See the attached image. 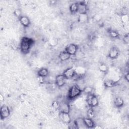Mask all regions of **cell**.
<instances>
[{
  "label": "cell",
  "instance_id": "obj_29",
  "mask_svg": "<svg viewBox=\"0 0 129 129\" xmlns=\"http://www.w3.org/2000/svg\"><path fill=\"white\" fill-rule=\"evenodd\" d=\"M14 14L15 16L17 17L18 18H20L22 15H21V11L19 9H16L14 11Z\"/></svg>",
  "mask_w": 129,
  "mask_h": 129
},
{
  "label": "cell",
  "instance_id": "obj_10",
  "mask_svg": "<svg viewBox=\"0 0 129 129\" xmlns=\"http://www.w3.org/2000/svg\"><path fill=\"white\" fill-rule=\"evenodd\" d=\"M88 10L87 4L85 2L82 1L78 3V12L79 14H87Z\"/></svg>",
  "mask_w": 129,
  "mask_h": 129
},
{
  "label": "cell",
  "instance_id": "obj_19",
  "mask_svg": "<svg viewBox=\"0 0 129 129\" xmlns=\"http://www.w3.org/2000/svg\"><path fill=\"white\" fill-rule=\"evenodd\" d=\"M37 76L45 78L49 75V71L46 68H42L37 71Z\"/></svg>",
  "mask_w": 129,
  "mask_h": 129
},
{
  "label": "cell",
  "instance_id": "obj_14",
  "mask_svg": "<svg viewBox=\"0 0 129 129\" xmlns=\"http://www.w3.org/2000/svg\"><path fill=\"white\" fill-rule=\"evenodd\" d=\"M19 22L20 24L24 27H28L30 26L31 24V22L30 19L26 16H22L19 19Z\"/></svg>",
  "mask_w": 129,
  "mask_h": 129
},
{
  "label": "cell",
  "instance_id": "obj_23",
  "mask_svg": "<svg viewBox=\"0 0 129 129\" xmlns=\"http://www.w3.org/2000/svg\"><path fill=\"white\" fill-rule=\"evenodd\" d=\"M87 117L91 118H93L95 117V111L94 110L93 107H90V108H89L87 111Z\"/></svg>",
  "mask_w": 129,
  "mask_h": 129
},
{
  "label": "cell",
  "instance_id": "obj_15",
  "mask_svg": "<svg viewBox=\"0 0 129 129\" xmlns=\"http://www.w3.org/2000/svg\"><path fill=\"white\" fill-rule=\"evenodd\" d=\"M124 104V99L120 96H116L113 100L114 105L117 108L121 107Z\"/></svg>",
  "mask_w": 129,
  "mask_h": 129
},
{
  "label": "cell",
  "instance_id": "obj_24",
  "mask_svg": "<svg viewBox=\"0 0 129 129\" xmlns=\"http://www.w3.org/2000/svg\"><path fill=\"white\" fill-rule=\"evenodd\" d=\"M93 87L90 86H86L82 91V92H84V93L87 95L90 94H93Z\"/></svg>",
  "mask_w": 129,
  "mask_h": 129
},
{
  "label": "cell",
  "instance_id": "obj_18",
  "mask_svg": "<svg viewBox=\"0 0 129 129\" xmlns=\"http://www.w3.org/2000/svg\"><path fill=\"white\" fill-rule=\"evenodd\" d=\"M116 82L110 79H106L103 82V85L106 88H112L116 85Z\"/></svg>",
  "mask_w": 129,
  "mask_h": 129
},
{
  "label": "cell",
  "instance_id": "obj_7",
  "mask_svg": "<svg viewBox=\"0 0 129 129\" xmlns=\"http://www.w3.org/2000/svg\"><path fill=\"white\" fill-rule=\"evenodd\" d=\"M62 74L67 79H73L75 77L76 73L75 69H74L73 67H68L64 70Z\"/></svg>",
  "mask_w": 129,
  "mask_h": 129
},
{
  "label": "cell",
  "instance_id": "obj_3",
  "mask_svg": "<svg viewBox=\"0 0 129 129\" xmlns=\"http://www.w3.org/2000/svg\"><path fill=\"white\" fill-rule=\"evenodd\" d=\"M86 102L88 105L91 107H96L99 104V100L97 96L94 94L87 95Z\"/></svg>",
  "mask_w": 129,
  "mask_h": 129
},
{
  "label": "cell",
  "instance_id": "obj_25",
  "mask_svg": "<svg viewBox=\"0 0 129 129\" xmlns=\"http://www.w3.org/2000/svg\"><path fill=\"white\" fill-rule=\"evenodd\" d=\"M52 107L55 110H58L59 107V102L58 100H53L52 102Z\"/></svg>",
  "mask_w": 129,
  "mask_h": 129
},
{
  "label": "cell",
  "instance_id": "obj_32",
  "mask_svg": "<svg viewBox=\"0 0 129 129\" xmlns=\"http://www.w3.org/2000/svg\"><path fill=\"white\" fill-rule=\"evenodd\" d=\"M4 99V97L3 95L2 94H1L0 95V100H1V101H3Z\"/></svg>",
  "mask_w": 129,
  "mask_h": 129
},
{
  "label": "cell",
  "instance_id": "obj_1",
  "mask_svg": "<svg viewBox=\"0 0 129 129\" xmlns=\"http://www.w3.org/2000/svg\"><path fill=\"white\" fill-rule=\"evenodd\" d=\"M34 43L33 40L28 37H23L20 41V48L21 51L24 54L29 52Z\"/></svg>",
  "mask_w": 129,
  "mask_h": 129
},
{
  "label": "cell",
  "instance_id": "obj_17",
  "mask_svg": "<svg viewBox=\"0 0 129 129\" xmlns=\"http://www.w3.org/2000/svg\"><path fill=\"white\" fill-rule=\"evenodd\" d=\"M89 20V16L87 14H79L78 21L80 24H85Z\"/></svg>",
  "mask_w": 129,
  "mask_h": 129
},
{
  "label": "cell",
  "instance_id": "obj_9",
  "mask_svg": "<svg viewBox=\"0 0 129 129\" xmlns=\"http://www.w3.org/2000/svg\"><path fill=\"white\" fill-rule=\"evenodd\" d=\"M70 109L71 107L67 102L64 100H62L59 102V107L58 109L59 112L69 113Z\"/></svg>",
  "mask_w": 129,
  "mask_h": 129
},
{
  "label": "cell",
  "instance_id": "obj_30",
  "mask_svg": "<svg viewBox=\"0 0 129 129\" xmlns=\"http://www.w3.org/2000/svg\"><path fill=\"white\" fill-rule=\"evenodd\" d=\"M123 40L124 41V42L126 44H128V42H129V37H128V35H125L123 37Z\"/></svg>",
  "mask_w": 129,
  "mask_h": 129
},
{
  "label": "cell",
  "instance_id": "obj_6",
  "mask_svg": "<svg viewBox=\"0 0 129 129\" xmlns=\"http://www.w3.org/2000/svg\"><path fill=\"white\" fill-rule=\"evenodd\" d=\"M119 50L116 47L113 46L109 49L108 52V56L110 59H116L119 55Z\"/></svg>",
  "mask_w": 129,
  "mask_h": 129
},
{
  "label": "cell",
  "instance_id": "obj_22",
  "mask_svg": "<svg viewBox=\"0 0 129 129\" xmlns=\"http://www.w3.org/2000/svg\"><path fill=\"white\" fill-rule=\"evenodd\" d=\"M108 33L109 36L113 39L118 38L120 35L119 32L114 30H109L108 31Z\"/></svg>",
  "mask_w": 129,
  "mask_h": 129
},
{
  "label": "cell",
  "instance_id": "obj_12",
  "mask_svg": "<svg viewBox=\"0 0 129 129\" xmlns=\"http://www.w3.org/2000/svg\"><path fill=\"white\" fill-rule=\"evenodd\" d=\"M74 121L77 125V128L80 129V128H87L85 125V124L84 117L79 116V117H77L76 118H75Z\"/></svg>",
  "mask_w": 129,
  "mask_h": 129
},
{
  "label": "cell",
  "instance_id": "obj_21",
  "mask_svg": "<svg viewBox=\"0 0 129 129\" xmlns=\"http://www.w3.org/2000/svg\"><path fill=\"white\" fill-rule=\"evenodd\" d=\"M69 11L73 14L76 13L78 12V3L74 2L72 3L69 6Z\"/></svg>",
  "mask_w": 129,
  "mask_h": 129
},
{
  "label": "cell",
  "instance_id": "obj_4",
  "mask_svg": "<svg viewBox=\"0 0 129 129\" xmlns=\"http://www.w3.org/2000/svg\"><path fill=\"white\" fill-rule=\"evenodd\" d=\"M78 50V46L74 43H70L67 45L65 48L64 50L67 52L71 56L75 55Z\"/></svg>",
  "mask_w": 129,
  "mask_h": 129
},
{
  "label": "cell",
  "instance_id": "obj_13",
  "mask_svg": "<svg viewBox=\"0 0 129 129\" xmlns=\"http://www.w3.org/2000/svg\"><path fill=\"white\" fill-rule=\"evenodd\" d=\"M84 120L85 125L87 128H93L95 127L96 124L95 121L92 118H91L88 117H84Z\"/></svg>",
  "mask_w": 129,
  "mask_h": 129
},
{
  "label": "cell",
  "instance_id": "obj_5",
  "mask_svg": "<svg viewBox=\"0 0 129 129\" xmlns=\"http://www.w3.org/2000/svg\"><path fill=\"white\" fill-rule=\"evenodd\" d=\"M67 80V79L63 74H58L55 77V83L58 87L60 88L66 84Z\"/></svg>",
  "mask_w": 129,
  "mask_h": 129
},
{
  "label": "cell",
  "instance_id": "obj_31",
  "mask_svg": "<svg viewBox=\"0 0 129 129\" xmlns=\"http://www.w3.org/2000/svg\"><path fill=\"white\" fill-rule=\"evenodd\" d=\"M124 79L127 82H128V80H129V74H128V73L124 74Z\"/></svg>",
  "mask_w": 129,
  "mask_h": 129
},
{
  "label": "cell",
  "instance_id": "obj_28",
  "mask_svg": "<svg viewBox=\"0 0 129 129\" xmlns=\"http://www.w3.org/2000/svg\"><path fill=\"white\" fill-rule=\"evenodd\" d=\"M36 80L37 81V82L41 84H42L43 83H45V78L41 77V76H37L36 77Z\"/></svg>",
  "mask_w": 129,
  "mask_h": 129
},
{
  "label": "cell",
  "instance_id": "obj_8",
  "mask_svg": "<svg viewBox=\"0 0 129 129\" xmlns=\"http://www.w3.org/2000/svg\"><path fill=\"white\" fill-rule=\"evenodd\" d=\"M10 115V110L9 107L6 105H3L1 107L0 116L2 119H4L8 117Z\"/></svg>",
  "mask_w": 129,
  "mask_h": 129
},
{
  "label": "cell",
  "instance_id": "obj_27",
  "mask_svg": "<svg viewBox=\"0 0 129 129\" xmlns=\"http://www.w3.org/2000/svg\"><path fill=\"white\" fill-rule=\"evenodd\" d=\"M120 20H121V22L124 24H126V23H127L128 20V17L127 15H121L120 17Z\"/></svg>",
  "mask_w": 129,
  "mask_h": 129
},
{
  "label": "cell",
  "instance_id": "obj_26",
  "mask_svg": "<svg viewBox=\"0 0 129 129\" xmlns=\"http://www.w3.org/2000/svg\"><path fill=\"white\" fill-rule=\"evenodd\" d=\"M68 127L69 128H71V129H76L77 128V125L75 123V122L74 120H71V121L68 123Z\"/></svg>",
  "mask_w": 129,
  "mask_h": 129
},
{
  "label": "cell",
  "instance_id": "obj_20",
  "mask_svg": "<svg viewBox=\"0 0 129 129\" xmlns=\"http://www.w3.org/2000/svg\"><path fill=\"white\" fill-rule=\"evenodd\" d=\"M98 69L100 72L106 73L108 71V67L105 63H101L100 64H99Z\"/></svg>",
  "mask_w": 129,
  "mask_h": 129
},
{
  "label": "cell",
  "instance_id": "obj_16",
  "mask_svg": "<svg viewBox=\"0 0 129 129\" xmlns=\"http://www.w3.org/2000/svg\"><path fill=\"white\" fill-rule=\"evenodd\" d=\"M70 57L71 55L65 50L61 51L58 54V58L62 62L68 60L70 58Z\"/></svg>",
  "mask_w": 129,
  "mask_h": 129
},
{
  "label": "cell",
  "instance_id": "obj_11",
  "mask_svg": "<svg viewBox=\"0 0 129 129\" xmlns=\"http://www.w3.org/2000/svg\"><path fill=\"white\" fill-rule=\"evenodd\" d=\"M59 117L62 122L67 124L69 123L72 120L71 117L69 113L59 112Z\"/></svg>",
  "mask_w": 129,
  "mask_h": 129
},
{
  "label": "cell",
  "instance_id": "obj_2",
  "mask_svg": "<svg viewBox=\"0 0 129 129\" xmlns=\"http://www.w3.org/2000/svg\"><path fill=\"white\" fill-rule=\"evenodd\" d=\"M82 90L76 85L71 86L67 93V97L69 100H73L80 96L82 94Z\"/></svg>",
  "mask_w": 129,
  "mask_h": 129
}]
</instances>
